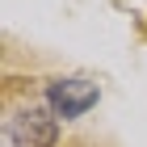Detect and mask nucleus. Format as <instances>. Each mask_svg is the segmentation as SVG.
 Segmentation results:
<instances>
[{"label":"nucleus","instance_id":"obj_1","mask_svg":"<svg viewBox=\"0 0 147 147\" xmlns=\"http://www.w3.org/2000/svg\"><path fill=\"white\" fill-rule=\"evenodd\" d=\"M4 147H59V118L51 105L13 109L4 122Z\"/></svg>","mask_w":147,"mask_h":147},{"label":"nucleus","instance_id":"obj_2","mask_svg":"<svg viewBox=\"0 0 147 147\" xmlns=\"http://www.w3.org/2000/svg\"><path fill=\"white\" fill-rule=\"evenodd\" d=\"M97 101H101V88H97L92 80H84V76L55 80V84L46 88V105H51V113L63 118V122H71V118H80V113H88Z\"/></svg>","mask_w":147,"mask_h":147}]
</instances>
